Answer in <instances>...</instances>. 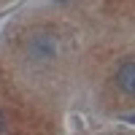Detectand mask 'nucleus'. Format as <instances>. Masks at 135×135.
<instances>
[{"instance_id":"7ed1b4c3","label":"nucleus","mask_w":135,"mask_h":135,"mask_svg":"<svg viewBox=\"0 0 135 135\" xmlns=\"http://www.w3.org/2000/svg\"><path fill=\"white\" fill-rule=\"evenodd\" d=\"M0 127H3V119H0Z\"/></svg>"},{"instance_id":"f257e3e1","label":"nucleus","mask_w":135,"mask_h":135,"mask_svg":"<svg viewBox=\"0 0 135 135\" xmlns=\"http://www.w3.org/2000/svg\"><path fill=\"white\" fill-rule=\"evenodd\" d=\"M27 51H30V57H35V60H51L54 57V51H57V43H54L51 35H46V32H38V35H32L30 43H27Z\"/></svg>"},{"instance_id":"f03ea898","label":"nucleus","mask_w":135,"mask_h":135,"mask_svg":"<svg viewBox=\"0 0 135 135\" xmlns=\"http://www.w3.org/2000/svg\"><path fill=\"white\" fill-rule=\"evenodd\" d=\"M116 86H119V92L135 97V60H127V62L119 65V70H116Z\"/></svg>"}]
</instances>
